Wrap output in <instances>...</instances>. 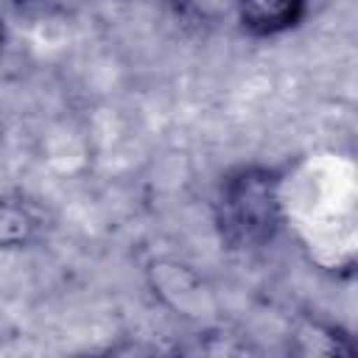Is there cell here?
<instances>
[{
  "mask_svg": "<svg viewBox=\"0 0 358 358\" xmlns=\"http://www.w3.org/2000/svg\"><path fill=\"white\" fill-rule=\"evenodd\" d=\"M282 179L268 165H238L218 182L213 221L218 238L232 252L268 246L282 227Z\"/></svg>",
  "mask_w": 358,
  "mask_h": 358,
  "instance_id": "6da1fadb",
  "label": "cell"
},
{
  "mask_svg": "<svg viewBox=\"0 0 358 358\" xmlns=\"http://www.w3.org/2000/svg\"><path fill=\"white\" fill-rule=\"evenodd\" d=\"M148 285L159 302H165L171 310L182 316H201V310L210 308V291L193 266L179 260H151L145 268Z\"/></svg>",
  "mask_w": 358,
  "mask_h": 358,
  "instance_id": "7a4b0ae2",
  "label": "cell"
},
{
  "mask_svg": "<svg viewBox=\"0 0 358 358\" xmlns=\"http://www.w3.org/2000/svg\"><path fill=\"white\" fill-rule=\"evenodd\" d=\"M235 20L249 36H280L305 20L308 0H232Z\"/></svg>",
  "mask_w": 358,
  "mask_h": 358,
  "instance_id": "3957f363",
  "label": "cell"
},
{
  "mask_svg": "<svg viewBox=\"0 0 358 358\" xmlns=\"http://www.w3.org/2000/svg\"><path fill=\"white\" fill-rule=\"evenodd\" d=\"M39 218L34 210L14 196H0V249H22L34 243Z\"/></svg>",
  "mask_w": 358,
  "mask_h": 358,
  "instance_id": "277c9868",
  "label": "cell"
},
{
  "mask_svg": "<svg viewBox=\"0 0 358 358\" xmlns=\"http://www.w3.org/2000/svg\"><path fill=\"white\" fill-rule=\"evenodd\" d=\"M294 338L299 341L302 355H352L355 352V344L350 341V336L322 322H305Z\"/></svg>",
  "mask_w": 358,
  "mask_h": 358,
  "instance_id": "5b68a950",
  "label": "cell"
},
{
  "mask_svg": "<svg viewBox=\"0 0 358 358\" xmlns=\"http://www.w3.org/2000/svg\"><path fill=\"white\" fill-rule=\"evenodd\" d=\"M3 45H6V25H3V20H0V50H3Z\"/></svg>",
  "mask_w": 358,
  "mask_h": 358,
  "instance_id": "8992f818",
  "label": "cell"
},
{
  "mask_svg": "<svg viewBox=\"0 0 358 358\" xmlns=\"http://www.w3.org/2000/svg\"><path fill=\"white\" fill-rule=\"evenodd\" d=\"M229 3H232V0H229Z\"/></svg>",
  "mask_w": 358,
  "mask_h": 358,
  "instance_id": "52a82bcc",
  "label": "cell"
}]
</instances>
